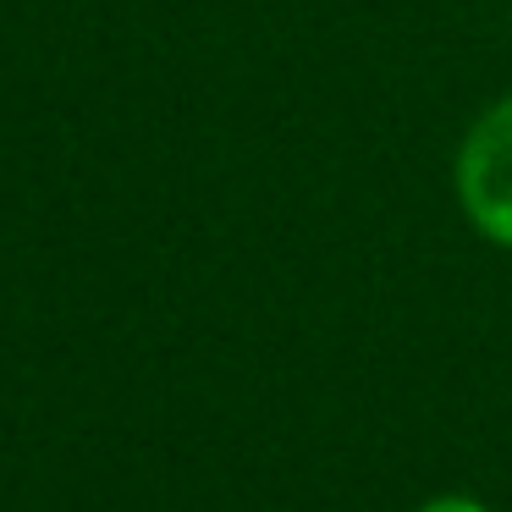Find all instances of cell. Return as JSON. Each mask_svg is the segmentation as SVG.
Returning <instances> with one entry per match:
<instances>
[{
	"label": "cell",
	"mask_w": 512,
	"mask_h": 512,
	"mask_svg": "<svg viewBox=\"0 0 512 512\" xmlns=\"http://www.w3.org/2000/svg\"><path fill=\"white\" fill-rule=\"evenodd\" d=\"M452 199L490 248L512 254V94L468 122L452 155Z\"/></svg>",
	"instance_id": "obj_1"
},
{
	"label": "cell",
	"mask_w": 512,
	"mask_h": 512,
	"mask_svg": "<svg viewBox=\"0 0 512 512\" xmlns=\"http://www.w3.org/2000/svg\"><path fill=\"white\" fill-rule=\"evenodd\" d=\"M413 512H490L479 496H463V490H446V496H430L424 507H413Z\"/></svg>",
	"instance_id": "obj_2"
}]
</instances>
